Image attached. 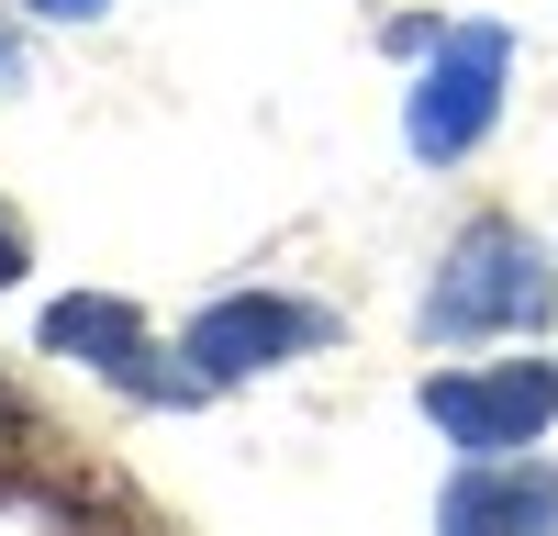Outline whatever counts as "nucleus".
Returning <instances> with one entry per match:
<instances>
[{"label": "nucleus", "mask_w": 558, "mask_h": 536, "mask_svg": "<svg viewBox=\"0 0 558 536\" xmlns=\"http://www.w3.org/2000/svg\"><path fill=\"white\" fill-rule=\"evenodd\" d=\"M558 313V268L536 257L525 223H470L425 291V336H514Z\"/></svg>", "instance_id": "obj_1"}, {"label": "nucleus", "mask_w": 558, "mask_h": 536, "mask_svg": "<svg viewBox=\"0 0 558 536\" xmlns=\"http://www.w3.org/2000/svg\"><path fill=\"white\" fill-rule=\"evenodd\" d=\"M502 68H514V45H502L492 23H470V34H447L436 45V68H425V89H413V157H470L481 134H492V101H502Z\"/></svg>", "instance_id": "obj_2"}, {"label": "nucleus", "mask_w": 558, "mask_h": 536, "mask_svg": "<svg viewBox=\"0 0 558 536\" xmlns=\"http://www.w3.org/2000/svg\"><path fill=\"white\" fill-rule=\"evenodd\" d=\"M425 414L470 447V459H514L525 436H547V414H558V369L547 357H514V369H458V380H425Z\"/></svg>", "instance_id": "obj_3"}, {"label": "nucleus", "mask_w": 558, "mask_h": 536, "mask_svg": "<svg viewBox=\"0 0 558 536\" xmlns=\"http://www.w3.org/2000/svg\"><path fill=\"white\" fill-rule=\"evenodd\" d=\"M336 325H324L313 302H279V291H246V302H213L191 325V380H246V369H279V357L324 346Z\"/></svg>", "instance_id": "obj_4"}, {"label": "nucleus", "mask_w": 558, "mask_h": 536, "mask_svg": "<svg viewBox=\"0 0 558 536\" xmlns=\"http://www.w3.org/2000/svg\"><path fill=\"white\" fill-rule=\"evenodd\" d=\"M45 346H68V357H89V369H112L123 391H191V380H168V369H146V325H134L123 302H57L45 313Z\"/></svg>", "instance_id": "obj_5"}, {"label": "nucleus", "mask_w": 558, "mask_h": 536, "mask_svg": "<svg viewBox=\"0 0 558 536\" xmlns=\"http://www.w3.org/2000/svg\"><path fill=\"white\" fill-rule=\"evenodd\" d=\"M447 525L481 536V525H558V470H470L447 480Z\"/></svg>", "instance_id": "obj_6"}, {"label": "nucleus", "mask_w": 558, "mask_h": 536, "mask_svg": "<svg viewBox=\"0 0 558 536\" xmlns=\"http://www.w3.org/2000/svg\"><path fill=\"white\" fill-rule=\"evenodd\" d=\"M0 280H23V223L0 212Z\"/></svg>", "instance_id": "obj_7"}, {"label": "nucleus", "mask_w": 558, "mask_h": 536, "mask_svg": "<svg viewBox=\"0 0 558 536\" xmlns=\"http://www.w3.org/2000/svg\"><path fill=\"white\" fill-rule=\"evenodd\" d=\"M12 78H23V45H12V34H0V89H12Z\"/></svg>", "instance_id": "obj_8"}, {"label": "nucleus", "mask_w": 558, "mask_h": 536, "mask_svg": "<svg viewBox=\"0 0 558 536\" xmlns=\"http://www.w3.org/2000/svg\"><path fill=\"white\" fill-rule=\"evenodd\" d=\"M34 12H68V23H78V12H101V0H34Z\"/></svg>", "instance_id": "obj_9"}]
</instances>
